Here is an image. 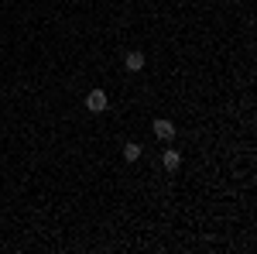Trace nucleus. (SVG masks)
I'll return each instance as SVG.
<instances>
[{
  "label": "nucleus",
  "instance_id": "nucleus-5",
  "mask_svg": "<svg viewBox=\"0 0 257 254\" xmlns=\"http://www.w3.org/2000/svg\"><path fill=\"white\" fill-rule=\"evenodd\" d=\"M123 158H127V161H138V158H141V144H134V141H131V144L123 148Z\"/></svg>",
  "mask_w": 257,
  "mask_h": 254
},
{
  "label": "nucleus",
  "instance_id": "nucleus-3",
  "mask_svg": "<svg viewBox=\"0 0 257 254\" xmlns=\"http://www.w3.org/2000/svg\"><path fill=\"white\" fill-rule=\"evenodd\" d=\"M161 165H165V172H178V165H182V155H178L175 148H172V151H165Z\"/></svg>",
  "mask_w": 257,
  "mask_h": 254
},
{
  "label": "nucleus",
  "instance_id": "nucleus-4",
  "mask_svg": "<svg viewBox=\"0 0 257 254\" xmlns=\"http://www.w3.org/2000/svg\"><path fill=\"white\" fill-rule=\"evenodd\" d=\"M123 65H127L131 72H141V69H144V55H141V52H127V59H123Z\"/></svg>",
  "mask_w": 257,
  "mask_h": 254
},
{
  "label": "nucleus",
  "instance_id": "nucleus-2",
  "mask_svg": "<svg viewBox=\"0 0 257 254\" xmlns=\"http://www.w3.org/2000/svg\"><path fill=\"white\" fill-rule=\"evenodd\" d=\"M155 137L172 141V137H175V124H172V120H155Z\"/></svg>",
  "mask_w": 257,
  "mask_h": 254
},
{
  "label": "nucleus",
  "instance_id": "nucleus-1",
  "mask_svg": "<svg viewBox=\"0 0 257 254\" xmlns=\"http://www.w3.org/2000/svg\"><path fill=\"white\" fill-rule=\"evenodd\" d=\"M106 103H110V100H106V93H103V90H93V93L86 97V107H89L93 114H103V110H106Z\"/></svg>",
  "mask_w": 257,
  "mask_h": 254
}]
</instances>
